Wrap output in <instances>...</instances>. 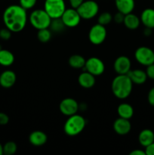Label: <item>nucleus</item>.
Masks as SVG:
<instances>
[{"instance_id": "nucleus-1", "label": "nucleus", "mask_w": 154, "mask_h": 155, "mask_svg": "<svg viewBox=\"0 0 154 155\" xmlns=\"http://www.w3.org/2000/svg\"><path fill=\"white\" fill-rule=\"evenodd\" d=\"M3 22L12 33H18L25 28L27 22V10L20 5H11L3 13Z\"/></svg>"}, {"instance_id": "nucleus-2", "label": "nucleus", "mask_w": 154, "mask_h": 155, "mask_svg": "<svg viewBox=\"0 0 154 155\" xmlns=\"http://www.w3.org/2000/svg\"><path fill=\"white\" fill-rule=\"evenodd\" d=\"M133 83L127 74H118L112 81L111 89L119 99H125L131 94Z\"/></svg>"}, {"instance_id": "nucleus-3", "label": "nucleus", "mask_w": 154, "mask_h": 155, "mask_svg": "<svg viewBox=\"0 0 154 155\" xmlns=\"http://www.w3.org/2000/svg\"><path fill=\"white\" fill-rule=\"evenodd\" d=\"M86 126V120L82 115L75 114L69 116L63 126V131L67 136H75L84 130Z\"/></svg>"}, {"instance_id": "nucleus-4", "label": "nucleus", "mask_w": 154, "mask_h": 155, "mask_svg": "<svg viewBox=\"0 0 154 155\" xmlns=\"http://www.w3.org/2000/svg\"><path fill=\"white\" fill-rule=\"evenodd\" d=\"M30 22L36 30L49 28L51 18L44 9H36L30 15Z\"/></svg>"}, {"instance_id": "nucleus-5", "label": "nucleus", "mask_w": 154, "mask_h": 155, "mask_svg": "<svg viewBox=\"0 0 154 155\" xmlns=\"http://www.w3.org/2000/svg\"><path fill=\"white\" fill-rule=\"evenodd\" d=\"M66 9L64 0H45L44 3V10L51 19L61 18Z\"/></svg>"}, {"instance_id": "nucleus-6", "label": "nucleus", "mask_w": 154, "mask_h": 155, "mask_svg": "<svg viewBox=\"0 0 154 155\" xmlns=\"http://www.w3.org/2000/svg\"><path fill=\"white\" fill-rule=\"evenodd\" d=\"M82 19L90 20L95 18L99 12V5L93 0L84 1L77 8Z\"/></svg>"}, {"instance_id": "nucleus-7", "label": "nucleus", "mask_w": 154, "mask_h": 155, "mask_svg": "<svg viewBox=\"0 0 154 155\" xmlns=\"http://www.w3.org/2000/svg\"><path fill=\"white\" fill-rule=\"evenodd\" d=\"M107 36V31L105 26L101 25L98 23L92 26L88 32L89 41L95 45L102 44L105 41Z\"/></svg>"}, {"instance_id": "nucleus-8", "label": "nucleus", "mask_w": 154, "mask_h": 155, "mask_svg": "<svg viewBox=\"0 0 154 155\" xmlns=\"http://www.w3.org/2000/svg\"><path fill=\"white\" fill-rule=\"evenodd\" d=\"M135 60L143 66H148L154 64V51L146 46H140L134 52Z\"/></svg>"}, {"instance_id": "nucleus-9", "label": "nucleus", "mask_w": 154, "mask_h": 155, "mask_svg": "<svg viewBox=\"0 0 154 155\" xmlns=\"http://www.w3.org/2000/svg\"><path fill=\"white\" fill-rule=\"evenodd\" d=\"M84 70L95 77H97L104 74L105 71V65L103 61L99 58L91 57L86 60Z\"/></svg>"}, {"instance_id": "nucleus-10", "label": "nucleus", "mask_w": 154, "mask_h": 155, "mask_svg": "<svg viewBox=\"0 0 154 155\" xmlns=\"http://www.w3.org/2000/svg\"><path fill=\"white\" fill-rule=\"evenodd\" d=\"M60 18L66 27H69V28L77 27L82 20L77 9L73 8L66 9Z\"/></svg>"}, {"instance_id": "nucleus-11", "label": "nucleus", "mask_w": 154, "mask_h": 155, "mask_svg": "<svg viewBox=\"0 0 154 155\" xmlns=\"http://www.w3.org/2000/svg\"><path fill=\"white\" fill-rule=\"evenodd\" d=\"M59 109L62 114L69 117L77 114L78 110H79V104L76 100L73 98H66L60 101Z\"/></svg>"}, {"instance_id": "nucleus-12", "label": "nucleus", "mask_w": 154, "mask_h": 155, "mask_svg": "<svg viewBox=\"0 0 154 155\" xmlns=\"http://www.w3.org/2000/svg\"><path fill=\"white\" fill-rule=\"evenodd\" d=\"M131 62L129 58L121 55L115 60L113 68L117 74H128L131 71Z\"/></svg>"}, {"instance_id": "nucleus-13", "label": "nucleus", "mask_w": 154, "mask_h": 155, "mask_svg": "<svg viewBox=\"0 0 154 155\" xmlns=\"http://www.w3.org/2000/svg\"><path fill=\"white\" fill-rule=\"evenodd\" d=\"M113 130L120 136H125L130 133L131 130V124L129 120L119 117L113 123Z\"/></svg>"}, {"instance_id": "nucleus-14", "label": "nucleus", "mask_w": 154, "mask_h": 155, "mask_svg": "<svg viewBox=\"0 0 154 155\" xmlns=\"http://www.w3.org/2000/svg\"><path fill=\"white\" fill-rule=\"evenodd\" d=\"M17 80L16 74L12 71H5L0 74V86L5 89L12 87Z\"/></svg>"}, {"instance_id": "nucleus-15", "label": "nucleus", "mask_w": 154, "mask_h": 155, "mask_svg": "<svg viewBox=\"0 0 154 155\" xmlns=\"http://www.w3.org/2000/svg\"><path fill=\"white\" fill-rule=\"evenodd\" d=\"M29 141H30V144L34 146H42L48 141V136L44 132L40 131V130H36L30 133V136H29Z\"/></svg>"}, {"instance_id": "nucleus-16", "label": "nucleus", "mask_w": 154, "mask_h": 155, "mask_svg": "<svg viewBox=\"0 0 154 155\" xmlns=\"http://www.w3.org/2000/svg\"><path fill=\"white\" fill-rule=\"evenodd\" d=\"M115 5L118 12L127 15L134 11L135 2L134 0H115Z\"/></svg>"}, {"instance_id": "nucleus-17", "label": "nucleus", "mask_w": 154, "mask_h": 155, "mask_svg": "<svg viewBox=\"0 0 154 155\" xmlns=\"http://www.w3.org/2000/svg\"><path fill=\"white\" fill-rule=\"evenodd\" d=\"M127 75L131 79L133 84L142 85L147 80L146 71H143V70L140 69L131 70Z\"/></svg>"}, {"instance_id": "nucleus-18", "label": "nucleus", "mask_w": 154, "mask_h": 155, "mask_svg": "<svg viewBox=\"0 0 154 155\" xmlns=\"http://www.w3.org/2000/svg\"><path fill=\"white\" fill-rule=\"evenodd\" d=\"M95 77L88 71H84L78 77L79 84L85 89H91L95 84Z\"/></svg>"}, {"instance_id": "nucleus-19", "label": "nucleus", "mask_w": 154, "mask_h": 155, "mask_svg": "<svg viewBox=\"0 0 154 155\" xmlns=\"http://www.w3.org/2000/svg\"><path fill=\"white\" fill-rule=\"evenodd\" d=\"M140 22L144 25L145 27L154 28V9L148 8L144 9L140 15Z\"/></svg>"}, {"instance_id": "nucleus-20", "label": "nucleus", "mask_w": 154, "mask_h": 155, "mask_svg": "<svg viewBox=\"0 0 154 155\" xmlns=\"http://www.w3.org/2000/svg\"><path fill=\"white\" fill-rule=\"evenodd\" d=\"M139 143L141 146L147 147L148 145H150L151 143L154 142V133L151 130L149 129H145L143 130L138 136Z\"/></svg>"}, {"instance_id": "nucleus-21", "label": "nucleus", "mask_w": 154, "mask_h": 155, "mask_svg": "<svg viewBox=\"0 0 154 155\" xmlns=\"http://www.w3.org/2000/svg\"><path fill=\"white\" fill-rule=\"evenodd\" d=\"M140 23L141 22H140V18H138L137 15L133 14L132 12L125 15L123 24L128 30H136L139 27Z\"/></svg>"}, {"instance_id": "nucleus-22", "label": "nucleus", "mask_w": 154, "mask_h": 155, "mask_svg": "<svg viewBox=\"0 0 154 155\" xmlns=\"http://www.w3.org/2000/svg\"><path fill=\"white\" fill-rule=\"evenodd\" d=\"M117 114L119 117L130 120L134 115V109L128 103H122L117 107Z\"/></svg>"}, {"instance_id": "nucleus-23", "label": "nucleus", "mask_w": 154, "mask_h": 155, "mask_svg": "<svg viewBox=\"0 0 154 155\" xmlns=\"http://www.w3.org/2000/svg\"><path fill=\"white\" fill-rule=\"evenodd\" d=\"M14 62V55L11 51L6 49L0 50V65L3 67H9Z\"/></svg>"}, {"instance_id": "nucleus-24", "label": "nucleus", "mask_w": 154, "mask_h": 155, "mask_svg": "<svg viewBox=\"0 0 154 155\" xmlns=\"http://www.w3.org/2000/svg\"><path fill=\"white\" fill-rule=\"evenodd\" d=\"M85 61L86 60L83 56L80 54H72L69 58L68 64L71 68H75V69H81V68H84Z\"/></svg>"}, {"instance_id": "nucleus-25", "label": "nucleus", "mask_w": 154, "mask_h": 155, "mask_svg": "<svg viewBox=\"0 0 154 155\" xmlns=\"http://www.w3.org/2000/svg\"><path fill=\"white\" fill-rule=\"evenodd\" d=\"M49 27L51 28V31L54 32V33H60L64 30L66 26L63 23L61 18H54V19H51Z\"/></svg>"}, {"instance_id": "nucleus-26", "label": "nucleus", "mask_w": 154, "mask_h": 155, "mask_svg": "<svg viewBox=\"0 0 154 155\" xmlns=\"http://www.w3.org/2000/svg\"><path fill=\"white\" fill-rule=\"evenodd\" d=\"M37 38L39 42L42 43H46L49 42L51 39V31L48 28L42 29V30H38Z\"/></svg>"}, {"instance_id": "nucleus-27", "label": "nucleus", "mask_w": 154, "mask_h": 155, "mask_svg": "<svg viewBox=\"0 0 154 155\" xmlns=\"http://www.w3.org/2000/svg\"><path fill=\"white\" fill-rule=\"evenodd\" d=\"M18 150V146L14 142L9 141L3 145V154L5 155H13L16 153Z\"/></svg>"}, {"instance_id": "nucleus-28", "label": "nucleus", "mask_w": 154, "mask_h": 155, "mask_svg": "<svg viewBox=\"0 0 154 155\" xmlns=\"http://www.w3.org/2000/svg\"><path fill=\"white\" fill-rule=\"evenodd\" d=\"M113 15H112L110 12H105L101 13V15L98 16V24H101V25L106 26L107 25V24H110V23L112 22V21H113Z\"/></svg>"}, {"instance_id": "nucleus-29", "label": "nucleus", "mask_w": 154, "mask_h": 155, "mask_svg": "<svg viewBox=\"0 0 154 155\" xmlns=\"http://www.w3.org/2000/svg\"><path fill=\"white\" fill-rule=\"evenodd\" d=\"M37 0H19L20 5L26 10L31 9L36 5Z\"/></svg>"}, {"instance_id": "nucleus-30", "label": "nucleus", "mask_w": 154, "mask_h": 155, "mask_svg": "<svg viewBox=\"0 0 154 155\" xmlns=\"http://www.w3.org/2000/svg\"><path fill=\"white\" fill-rule=\"evenodd\" d=\"M11 33L12 32L7 27L2 29L0 30V38L5 41L9 40L10 38L11 37Z\"/></svg>"}, {"instance_id": "nucleus-31", "label": "nucleus", "mask_w": 154, "mask_h": 155, "mask_svg": "<svg viewBox=\"0 0 154 155\" xmlns=\"http://www.w3.org/2000/svg\"><path fill=\"white\" fill-rule=\"evenodd\" d=\"M146 74L147 76V78L154 80V64L146 66Z\"/></svg>"}, {"instance_id": "nucleus-32", "label": "nucleus", "mask_w": 154, "mask_h": 155, "mask_svg": "<svg viewBox=\"0 0 154 155\" xmlns=\"http://www.w3.org/2000/svg\"><path fill=\"white\" fill-rule=\"evenodd\" d=\"M125 15H124V14L118 12L117 13L114 15V17H113V20H114V21L116 24H123Z\"/></svg>"}, {"instance_id": "nucleus-33", "label": "nucleus", "mask_w": 154, "mask_h": 155, "mask_svg": "<svg viewBox=\"0 0 154 155\" xmlns=\"http://www.w3.org/2000/svg\"><path fill=\"white\" fill-rule=\"evenodd\" d=\"M9 117L6 114L0 112V125L5 126L8 124Z\"/></svg>"}, {"instance_id": "nucleus-34", "label": "nucleus", "mask_w": 154, "mask_h": 155, "mask_svg": "<svg viewBox=\"0 0 154 155\" xmlns=\"http://www.w3.org/2000/svg\"><path fill=\"white\" fill-rule=\"evenodd\" d=\"M147 100L149 104L154 107V87L151 88L147 95Z\"/></svg>"}, {"instance_id": "nucleus-35", "label": "nucleus", "mask_w": 154, "mask_h": 155, "mask_svg": "<svg viewBox=\"0 0 154 155\" xmlns=\"http://www.w3.org/2000/svg\"><path fill=\"white\" fill-rule=\"evenodd\" d=\"M85 0H69V4H70L71 7L73 8L77 9L80 5H81L82 3L84 2Z\"/></svg>"}, {"instance_id": "nucleus-36", "label": "nucleus", "mask_w": 154, "mask_h": 155, "mask_svg": "<svg viewBox=\"0 0 154 155\" xmlns=\"http://www.w3.org/2000/svg\"><path fill=\"white\" fill-rule=\"evenodd\" d=\"M146 155H154V142L145 148Z\"/></svg>"}, {"instance_id": "nucleus-37", "label": "nucleus", "mask_w": 154, "mask_h": 155, "mask_svg": "<svg viewBox=\"0 0 154 155\" xmlns=\"http://www.w3.org/2000/svg\"><path fill=\"white\" fill-rule=\"evenodd\" d=\"M130 155H146V153H145V151H143V150L135 149L131 151Z\"/></svg>"}, {"instance_id": "nucleus-38", "label": "nucleus", "mask_w": 154, "mask_h": 155, "mask_svg": "<svg viewBox=\"0 0 154 155\" xmlns=\"http://www.w3.org/2000/svg\"><path fill=\"white\" fill-rule=\"evenodd\" d=\"M152 29L145 27V30H143V34H144L145 36H150L151 33H152Z\"/></svg>"}, {"instance_id": "nucleus-39", "label": "nucleus", "mask_w": 154, "mask_h": 155, "mask_svg": "<svg viewBox=\"0 0 154 155\" xmlns=\"http://www.w3.org/2000/svg\"><path fill=\"white\" fill-rule=\"evenodd\" d=\"M3 154V145L0 143V155Z\"/></svg>"}, {"instance_id": "nucleus-40", "label": "nucleus", "mask_w": 154, "mask_h": 155, "mask_svg": "<svg viewBox=\"0 0 154 155\" xmlns=\"http://www.w3.org/2000/svg\"><path fill=\"white\" fill-rule=\"evenodd\" d=\"M2 49V47H1V45H0V50Z\"/></svg>"}]
</instances>
